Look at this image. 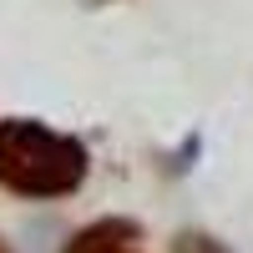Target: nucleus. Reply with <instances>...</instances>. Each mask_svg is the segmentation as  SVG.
<instances>
[{
    "label": "nucleus",
    "mask_w": 253,
    "mask_h": 253,
    "mask_svg": "<svg viewBox=\"0 0 253 253\" xmlns=\"http://www.w3.org/2000/svg\"><path fill=\"white\" fill-rule=\"evenodd\" d=\"M91 177V147L41 117H0V193L20 203L76 198Z\"/></svg>",
    "instance_id": "1"
},
{
    "label": "nucleus",
    "mask_w": 253,
    "mask_h": 253,
    "mask_svg": "<svg viewBox=\"0 0 253 253\" xmlns=\"http://www.w3.org/2000/svg\"><path fill=\"white\" fill-rule=\"evenodd\" d=\"M172 253H233L218 233H208V228H177L172 233Z\"/></svg>",
    "instance_id": "3"
},
{
    "label": "nucleus",
    "mask_w": 253,
    "mask_h": 253,
    "mask_svg": "<svg viewBox=\"0 0 253 253\" xmlns=\"http://www.w3.org/2000/svg\"><path fill=\"white\" fill-rule=\"evenodd\" d=\"M61 253H147V233L137 218H91L86 228H76V233L61 243Z\"/></svg>",
    "instance_id": "2"
},
{
    "label": "nucleus",
    "mask_w": 253,
    "mask_h": 253,
    "mask_svg": "<svg viewBox=\"0 0 253 253\" xmlns=\"http://www.w3.org/2000/svg\"><path fill=\"white\" fill-rule=\"evenodd\" d=\"M0 253H10V243H5V238H0Z\"/></svg>",
    "instance_id": "5"
},
{
    "label": "nucleus",
    "mask_w": 253,
    "mask_h": 253,
    "mask_svg": "<svg viewBox=\"0 0 253 253\" xmlns=\"http://www.w3.org/2000/svg\"><path fill=\"white\" fill-rule=\"evenodd\" d=\"M86 5H91V10H96V5H112V0H86Z\"/></svg>",
    "instance_id": "4"
}]
</instances>
